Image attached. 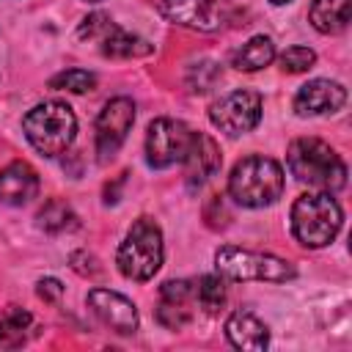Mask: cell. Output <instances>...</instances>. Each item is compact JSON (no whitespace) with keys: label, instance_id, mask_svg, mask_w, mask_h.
<instances>
[{"label":"cell","instance_id":"cell-1","mask_svg":"<svg viewBox=\"0 0 352 352\" xmlns=\"http://www.w3.org/2000/svg\"><path fill=\"white\" fill-rule=\"evenodd\" d=\"M286 165L292 176L308 187L336 192L346 184V165L336 148L319 138H297L289 143Z\"/></svg>","mask_w":352,"mask_h":352},{"label":"cell","instance_id":"cell-2","mask_svg":"<svg viewBox=\"0 0 352 352\" xmlns=\"http://www.w3.org/2000/svg\"><path fill=\"white\" fill-rule=\"evenodd\" d=\"M283 187H286V176L280 162L264 154H250L239 160L228 176V195L248 209H261L275 204L283 195Z\"/></svg>","mask_w":352,"mask_h":352},{"label":"cell","instance_id":"cell-3","mask_svg":"<svg viewBox=\"0 0 352 352\" xmlns=\"http://www.w3.org/2000/svg\"><path fill=\"white\" fill-rule=\"evenodd\" d=\"M344 212L330 192H305L292 204V234L302 248H324L341 231Z\"/></svg>","mask_w":352,"mask_h":352},{"label":"cell","instance_id":"cell-4","mask_svg":"<svg viewBox=\"0 0 352 352\" xmlns=\"http://www.w3.org/2000/svg\"><path fill=\"white\" fill-rule=\"evenodd\" d=\"M22 129L28 143L41 157H58L72 146L77 132V118L66 102H41L25 113Z\"/></svg>","mask_w":352,"mask_h":352},{"label":"cell","instance_id":"cell-5","mask_svg":"<svg viewBox=\"0 0 352 352\" xmlns=\"http://www.w3.org/2000/svg\"><path fill=\"white\" fill-rule=\"evenodd\" d=\"M162 256H165V248H162L160 226L151 217H138L126 231L124 242L118 245L116 264L124 278L143 283V280H151L154 272L162 267Z\"/></svg>","mask_w":352,"mask_h":352},{"label":"cell","instance_id":"cell-6","mask_svg":"<svg viewBox=\"0 0 352 352\" xmlns=\"http://www.w3.org/2000/svg\"><path fill=\"white\" fill-rule=\"evenodd\" d=\"M214 267L228 280H267V283H286L297 278V267L280 256L245 250L236 245H223L214 253Z\"/></svg>","mask_w":352,"mask_h":352},{"label":"cell","instance_id":"cell-7","mask_svg":"<svg viewBox=\"0 0 352 352\" xmlns=\"http://www.w3.org/2000/svg\"><path fill=\"white\" fill-rule=\"evenodd\" d=\"M77 36L82 41H96L99 52L104 58H143V55L154 52V47L146 38H140L135 33H126L107 14H99V11L82 19Z\"/></svg>","mask_w":352,"mask_h":352},{"label":"cell","instance_id":"cell-8","mask_svg":"<svg viewBox=\"0 0 352 352\" xmlns=\"http://www.w3.org/2000/svg\"><path fill=\"white\" fill-rule=\"evenodd\" d=\"M209 121L228 138L245 135L261 121V96L248 88H236L209 104Z\"/></svg>","mask_w":352,"mask_h":352},{"label":"cell","instance_id":"cell-9","mask_svg":"<svg viewBox=\"0 0 352 352\" xmlns=\"http://www.w3.org/2000/svg\"><path fill=\"white\" fill-rule=\"evenodd\" d=\"M192 140V129L176 118H154L146 132V162L157 170L184 160Z\"/></svg>","mask_w":352,"mask_h":352},{"label":"cell","instance_id":"cell-10","mask_svg":"<svg viewBox=\"0 0 352 352\" xmlns=\"http://www.w3.org/2000/svg\"><path fill=\"white\" fill-rule=\"evenodd\" d=\"M157 8L165 19L201 33L220 30L231 16V0H160Z\"/></svg>","mask_w":352,"mask_h":352},{"label":"cell","instance_id":"cell-11","mask_svg":"<svg viewBox=\"0 0 352 352\" xmlns=\"http://www.w3.org/2000/svg\"><path fill=\"white\" fill-rule=\"evenodd\" d=\"M132 124H135V102L126 96L110 99L96 116V154L102 160L113 157L126 140Z\"/></svg>","mask_w":352,"mask_h":352},{"label":"cell","instance_id":"cell-12","mask_svg":"<svg viewBox=\"0 0 352 352\" xmlns=\"http://www.w3.org/2000/svg\"><path fill=\"white\" fill-rule=\"evenodd\" d=\"M88 305L96 314V319L110 327L118 336H129L138 330V308L129 297L113 292V289H91L88 292Z\"/></svg>","mask_w":352,"mask_h":352},{"label":"cell","instance_id":"cell-13","mask_svg":"<svg viewBox=\"0 0 352 352\" xmlns=\"http://www.w3.org/2000/svg\"><path fill=\"white\" fill-rule=\"evenodd\" d=\"M192 300H195V283L192 280H165L160 286L157 322L168 330H182L192 319V308H190Z\"/></svg>","mask_w":352,"mask_h":352},{"label":"cell","instance_id":"cell-14","mask_svg":"<svg viewBox=\"0 0 352 352\" xmlns=\"http://www.w3.org/2000/svg\"><path fill=\"white\" fill-rule=\"evenodd\" d=\"M346 102V88L333 80H311L300 85L294 94V113L297 116H324L341 110Z\"/></svg>","mask_w":352,"mask_h":352},{"label":"cell","instance_id":"cell-15","mask_svg":"<svg viewBox=\"0 0 352 352\" xmlns=\"http://www.w3.org/2000/svg\"><path fill=\"white\" fill-rule=\"evenodd\" d=\"M182 165H184V176L190 184H204L223 165L220 146L206 132H192V140H190V148H187Z\"/></svg>","mask_w":352,"mask_h":352},{"label":"cell","instance_id":"cell-16","mask_svg":"<svg viewBox=\"0 0 352 352\" xmlns=\"http://www.w3.org/2000/svg\"><path fill=\"white\" fill-rule=\"evenodd\" d=\"M36 195H38V173L28 162L16 160L0 170V204L22 206Z\"/></svg>","mask_w":352,"mask_h":352},{"label":"cell","instance_id":"cell-17","mask_svg":"<svg viewBox=\"0 0 352 352\" xmlns=\"http://www.w3.org/2000/svg\"><path fill=\"white\" fill-rule=\"evenodd\" d=\"M226 336L236 349H248V352H258L270 344L267 324L250 311H234L226 322Z\"/></svg>","mask_w":352,"mask_h":352},{"label":"cell","instance_id":"cell-18","mask_svg":"<svg viewBox=\"0 0 352 352\" xmlns=\"http://www.w3.org/2000/svg\"><path fill=\"white\" fill-rule=\"evenodd\" d=\"M352 0H314L308 11V22L319 33H341L349 25Z\"/></svg>","mask_w":352,"mask_h":352},{"label":"cell","instance_id":"cell-19","mask_svg":"<svg viewBox=\"0 0 352 352\" xmlns=\"http://www.w3.org/2000/svg\"><path fill=\"white\" fill-rule=\"evenodd\" d=\"M272 60H275V44L270 36H253L231 55V66L239 72H258Z\"/></svg>","mask_w":352,"mask_h":352},{"label":"cell","instance_id":"cell-20","mask_svg":"<svg viewBox=\"0 0 352 352\" xmlns=\"http://www.w3.org/2000/svg\"><path fill=\"white\" fill-rule=\"evenodd\" d=\"M36 220H38V228H44L47 234H63V231H74V228L80 226L74 209H72L66 201H58V198L47 201V204L38 209Z\"/></svg>","mask_w":352,"mask_h":352},{"label":"cell","instance_id":"cell-21","mask_svg":"<svg viewBox=\"0 0 352 352\" xmlns=\"http://www.w3.org/2000/svg\"><path fill=\"white\" fill-rule=\"evenodd\" d=\"M30 324H33V316L25 308H16V305L6 308V314L0 316V344L3 346H19L25 341Z\"/></svg>","mask_w":352,"mask_h":352},{"label":"cell","instance_id":"cell-22","mask_svg":"<svg viewBox=\"0 0 352 352\" xmlns=\"http://www.w3.org/2000/svg\"><path fill=\"white\" fill-rule=\"evenodd\" d=\"M195 300L206 314H217L226 302V283L223 275H204L195 283Z\"/></svg>","mask_w":352,"mask_h":352},{"label":"cell","instance_id":"cell-23","mask_svg":"<svg viewBox=\"0 0 352 352\" xmlns=\"http://www.w3.org/2000/svg\"><path fill=\"white\" fill-rule=\"evenodd\" d=\"M50 88L55 91H72V94H88L96 88V77L85 69H66L50 80Z\"/></svg>","mask_w":352,"mask_h":352},{"label":"cell","instance_id":"cell-24","mask_svg":"<svg viewBox=\"0 0 352 352\" xmlns=\"http://www.w3.org/2000/svg\"><path fill=\"white\" fill-rule=\"evenodd\" d=\"M217 80H220V69H217V63H212V60L195 63V66L190 69V74H187V85H190V91H195V94L212 91V85H214Z\"/></svg>","mask_w":352,"mask_h":352},{"label":"cell","instance_id":"cell-25","mask_svg":"<svg viewBox=\"0 0 352 352\" xmlns=\"http://www.w3.org/2000/svg\"><path fill=\"white\" fill-rule=\"evenodd\" d=\"M316 63V52L311 47H289L283 55H280V69L289 72V74H300V72H308L314 69Z\"/></svg>","mask_w":352,"mask_h":352},{"label":"cell","instance_id":"cell-26","mask_svg":"<svg viewBox=\"0 0 352 352\" xmlns=\"http://www.w3.org/2000/svg\"><path fill=\"white\" fill-rule=\"evenodd\" d=\"M72 270L74 272H80V275H85V278H94V275H99L102 272V267H99V258L96 256H91L88 250H77V253H72Z\"/></svg>","mask_w":352,"mask_h":352},{"label":"cell","instance_id":"cell-27","mask_svg":"<svg viewBox=\"0 0 352 352\" xmlns=\"http://www.w3.org/2000/svg\"><path fill=\"white\" fill-rule=\"evenodd\" d=\"M36 294H38L44 302L55 305V302H60V297H63V283H60L58 278H41V280L36 283Z\"/></svg>","mask_w":352,"mask_h":352},{"label":"cell","instance_id":"cell-28","mask_svg":"<svg viewBox=\"0 0 352 352\" xmlns=\"http://www.w3.org/2000/svg\"><path fill=\"white\" fill-rule=\"evenodd\" d=\"M270 3H275V6H283V3H292V0H270Z\"/></svg>","mask_w":352,"mask_h":352},{"label":"cell","instance_id":"cell-29","mask_svg":"<svg viewBox=\"0 0 352 352\" xmlns=\"http://www.w3.org/2000/svg\"><path fill=\"white\" fill-rule=\"evenodd\" d=\"M88 3H99V0H88Z\"/></svg>","mask_w":352,"mask_h":352}]
</instances>
